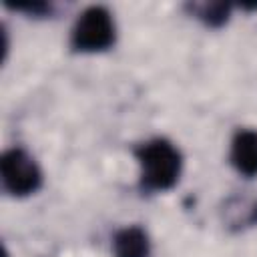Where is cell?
<instances>
[{
    "label": "cell",
    "instance_id": "cell-1",
    "mask_svg": "<svg viewBox=\"0 0 257 257\" xmlns=\"http://www.w3.org/2000/svg\"><path fill=\"white\" fill-rule=\"evenodd\" d=\"M141 169V189L145 193L169 191L179 183L183 171L181 151L167 139H151L135 149Z\"/></svg>",
    "mask_w": 257,
    "mask_h": 257
},
{
    "label": "cell",
    "instance_id": "cell-2",
    "mask_svg": "<svg viewBox=\"0 0 257 257\" xmlns=\"http://www.w3.org/2000/svg\"><path fill=\"white\" fill-rule=\"evenodd\" d=\"M116 40L112 14L104 6H88L82 10L70 32V46L82 54L108 50Z\"/></svg>",
    "mask_w": 257,
    "mask_h": 257
},
{
    "label": "cell",
    "instance_id": "cell-3",
    "mask_svg": "<svg viewBox=\"0 0 257 257\" xmlns=\"http://www.w3.org/2000/svg\"><path fill=\"white\" fill-rule=\"evenodd\" d=\"M0 177L12 197L34 195L42 187V171L32 155L24 149H8L0 159Z\"/></svg>",
    "mask_w": 257,
    "mask_h": 257
},
{
    "label": "cell",
    "instance_id": "cell-4",
    "mask_svg": "<svg viewBox=\"0 0 257 257\" xmlns=\"http://www.w3.org/2000/svg\"><path fill=\"white\" fill-rule=\"evenodd\" d=\"M229 161L243 177H257V131L239 128L231 139Z\"/></svg>",
    "mask_w": 257,
    "mask_h": 257
},
{
    "label": "cell",
    "instance_id": "cell-5",
    "mask_svg": "<svg viewBox=\"0 0 257 257\" xmlns=\"http://www.w3.org/2000/svg\"><path fill=\"white\" fill-rule=\"evenodd\" d=\"M112 257H151L149 233L139 225H128L112 235Z\"/></svg>",
    "mask_w": 257,
    "mask_h": 257
},
{
    "label": "cell",
    "instance_id": "cell-6",
    "mask_svg": "<svg viewBox=\"0 0 257 257\" xmlns=\"http://www.w3.org/2000/svg\"><path fill=\"white\" fill-rule=\"evenodd\" d=\"M225 221L229 227L241 229L257 223V199L249 197H231L225 205Z\"/></svg>",
    "mask_w": 257,
    "mask_h": 257
},
{
    "label": "cell",
    "instance_id": "cell-7",
    "mask_svg": "<svg viewBox=\"0 0 257 257\" xmlns=\"http://www.w3.org/2000/svg\"><path fill=\"white\" fill-rule=\"evenodd\" d=\"M189 10L203 24H207L211 28H219L229 20L231 6L225 2H203V4H189Z\"/></svg>",
    "mask_w": 257,
    "mask_h": 257
}]
</instances>
